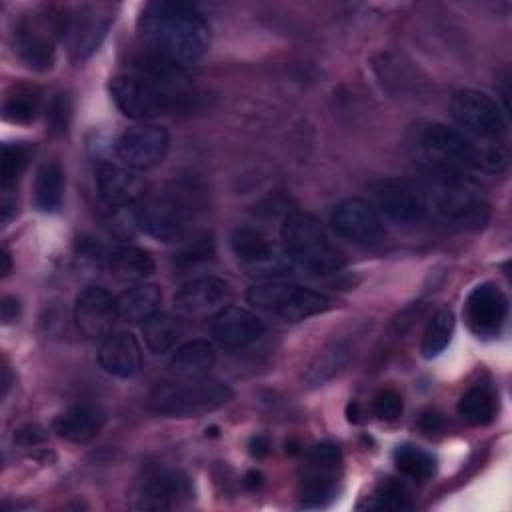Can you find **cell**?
Instances as JSON below:
<instances>
[{"label":"cell","instance_id":"1","mask_svg":"<svg viewBox=\"0 0 512 512\" xmlns=\"http://www.w3.org/2000/svg\"><path fill=\"white\" fill-rule=\"evenodd\" d=\"M110 94L122 114L156 118L186 108L194 90L180 64L150 52L112 78Z\"/></svg>","mask_w":512,"mask_h":512},{"label":"cell","instance_id":"2","mask_svg":"<svg viewBox=\"0 0 512 512\" xmlns=\"http://www.w3.org/2000/svg\"><path fill=\"white\" fill-rule=\"evenodd\" d=\"M138 30L154 54L180 66L204 56L210 30L204 14L186 2H150L138 18Z\"/></svg>","mask_w":512,"mask_h":512},{"label":"cell","instance_id":"3","mask_svg":"<svg viewBox=\"0 0 512 512\" xmlns=\"http://www.w3.org/2000/svg\"><path fill=\"white\" fill-rule=\"evenodd\" d=\"M428 216L456 230H478L490 218L486 190L464 170L430 164L420 182Z\"/></svg>","mask_w":512,"mask_h":512},{"label":"cell","instance_id":"4","mask_svg":"<svg viewBox=\"0 0 512 512\" xmlns=\"http://www.w3.org/2000/svg\"><path fill=\"white\" fill-rule=\"evenodd\" d=\"M422 150L434 166L448 168H480L500 172L506 166V152L498 144H478L458 128L432 122L422 130Z\"/></svg>","mask_w":512,"mask_h":512},{"label":"cell","instance_id":"5","mask_svg":"<svg viewBox=\"0 0 512 512\" xmlns=\"http://www.w3.org/2000/svg\"><path fill=\"white\" fill-rule=\"evenodd\" d=\"M280 238L288 260L312 274H330L344 264V258L332 244L324 224L312 214H288L282 224Z\"/></svg>","mask_w":512,"mask_h":512},{"label":"cell","instance_id":"6","mask_svg":"<svg viewBox=\"0 0 512 512\" xmlns=\"http://www.w3.org/2000/svg\"><path fill=\"white\" fill-rule=\"evenodd\" d=\"M232 398L228 384L200 378H180L162 382L148 394V408L158 416L168 418H194L218 410Z\"/></svg>","mask_w":512,"mask_h":512},{"label":"cell","instance_id":"7","mask_svg":"<svg viewBox=\"0 0 512 512\" xmlns=\"http://www.w3.org/2000/svg\"><path fill=\"white\" fill-rule=\"evenodd\" d=\"M248 304L274 314L288 322L306 320L310 316L322 314L332 306L330 296L310 286H300L292 282H260L248 288Z\"/></svg>","mask_w":512,"mask_h":512},{"label":"cell","instance_id":"8","mask_svg":"<svg viewBox=\"0 0 512 512\" xmlns=\"http://www.w3.org/2000/svg\"><path fill=\"white\" fill-rule=\"evenodd\" d=\"M450 114L464 134L474 136L484 144H498L508 132L500 106L488 94L474 88L458 90L452 96Z\"/></svg>","mask_w":512,"mask_h":512},{"label":"cell","instance_id":"9","mask_svg":"<svg viewBox=\"0 0 512 512\" xmlns=\"http://www.w3.org/2000/svg\"><path fill=\"white\" fill-rule=\"evenodd\" d=\"M188 216V202L176 190L150 194L140 202V208L136 210L138 226L148 236L162 242L182 240L188 228Z\"/></svg>","mask_w":512,"mask_h":512},{"label":"cell","instance_id":"10","mask_svg":"<svg viewBox=\"0 0 512 512\" xmlns=\"http://www.w3.org/2000/svg\"><path fill=\"white\" fill-rule=\"evenodd\" d=\"M230 246L236 260L254 276H276L290 268V260L276 244L258 228L238 226L232 230Z\"/></svg>","mask_w":512,"mask_h":512},{"label":"cell","instance_id":"11","mask_svg":"<svg viewBox=\"0 0 512 512\" xmlns=\"http://www.w3.org/2000/svg\"><path fill=\"white\" fill-rule=\"evenodd\" d=\"M78 250L84 258L122 280H144L156 268L154 258L144 248L132 244H100L94 240H82Z\"/></svg>","mask_w":512,"mask_h":512},{"label":"cell","instance_id":"12","mask_svg":"<svg viewBox=\"0 0 512 512\" xmlns=\"http://www.w3.org/2000/svg\"><path fill=\"white\" fill-rule=\"evenodd\" d=\"M170 148L166 128L158 124H138L120 134L116 140V156L132 170H150L158 166Z\"/></svg>","mask_w":512,"mask_h":512},{"label":"cell","instance_id":"13","mask_svg":"<svg viewBox=\"0 0 512 512\" xmlns=\"http://www.w3.org/2000/svg\"><path fill=\"white\" fill-rule=\"evenodd\" d=\"M330 224L340 238L360 246H374L386 234L378 210L362 198H346L336 204L330 214Z\"/></svg>","mask_w":512,"mask_h":512},{"label":"cell","instance_id":"14","mask_svg":"<svg viewBox=\"0 0 512 512\" xmlns=\"http://www.w3.org/2000/svg\"><path fill=\"white\" fill-rule=\"evenodd\" d=\"M380 212L398 224H416L428 216L420 182L408 178H386L374 188Z\"/></svg>","mask_w":512,"mask_h":512},{"label":"cell","instance_id":"15","mask_svg":"<svg viewBox=\"0 0 512 512\" xmlns=\"http://www.w3.org/2000/svg\"><path fill=\"white\" fill-rule=\"evenodd\" d=\"M232 284L218 276H198L184 282L174 294V306L180 314L192 318L216 316L232 304Z\"/></svg>","mask_w":512,"mask_h":512},{"label":"cell","instance_id":"16","mask_svg":"<svg viewBox=\"0 0 512 512\" xmlns=\"http://www.w3.org/2000/svg\"><path fill=\"white\" fill-rule=\"evenodd\" d=\"M108 26L110 8L106 4H84L74 14L64 16L62 36L68 38L72 58H88L104 40Z\"/></svg>","mask_w":512,"mask_h":512},{"label":"cell","instance_id":"17","mask_svg":"<svg viewBox=\"0 0 512 512\" xmlns=\"http://www.w3.org/2000/svg\"><path fill=\"white\" fill-rule=\"evenodd\" d=\"M190 496V484L178 470H154L134 488L128 506L132 510H170L174 502Z\"/></svg>","mask_w":512,"mask_h":512},{"label":"cell","instance_id":"18","mask_svg":"<svg viewBox=\"0 0 512 512\" xmlns=\"http://www.w3.org/2000/svg\"><path fill=\"white\" fill-rule=\"evenodd\" d=\"M508 298L492 282H482L464 302V320L478 336H494L506 322Z\"/></svg>","mask_w":512,"mask_h":512},{"label":"cell","instance_id":"19","mask_svg":"<svg viewBox=\"0 0 512 512\" xmlns=\"http://www.w3.org/2000/svg\"><path fill=\"white\" fill-rule=\"evenodd\" d=\"M118 320V302L112 292L102 286L84 288L74 304L76 328L86 338H106Z\"/></svg>","mask_w":512,"mask_h":512},{"label":"cell","instance_id":"20","mask_svg":"<svg viewBox=\"0 0 512 512\" xmlns=\"http://www.w3.org/2000/svg\"><path fill=\"white\" fill-rule=\"evenodd\" d=\"M210 330L220 348L242 350L256 342L264 334L266 326L252 310L230 304L212 316Z\"/></svg>","mask_w":512,"mask_h":512},{"label":"cell","instance_id":"21","mask_svg":"<svg viewBox=\"0 0 512 512\" xmlns=\"http://www.w3.org/2000/svg\"><path fill=\"white\" fill-rule=\"evenodd\" d=\"M102 370L114 378H134L142 368V348L132 332H110L98 348Z\"/></svg>","mask_w":512,"mask_h":512},{"label":"cell","instance_id":"22","mask_svg":"<svg viewBox=\"0 0 512 512\" xmlns=\"http://www.w3.org/2000/svg\"><path fill=\"white\" fill-rule=\"evenodd\" d=\"M96 186L110 208H128L144 196L142 180L132 170L110 162L96 166Z\"/></svg>","mask_w":512,"mask_h":512},{"label":"cell","instance_id":"23","mask_svg":"<svg viewBox=\"0 0 512 512\" xmlns=\"http://www.w3.org/2000/svg\"><path fill=\"white\" fill-rule=\"evenodd\" d=\"M106 424V414L94 404H74L54 418V432L74 444H84L96 438Z\"/></svg>","mask_w":512,"mask_h":512},{"label":"cell","instance_id":"24","mask_svg":"<svg viewBox=\"0 0 512 512\" xmlns=\"http://www.w3.org/2000/svg\"><path fill=\"white\" fill-rule=\"evenodd\" d=\"M16 52L20 56V60L36 70V72H46L54 66V40L52 34L46 32L44 26H38L34 20L32 22H24L18 30H16V40H14Z\"/></svg>","mask_w":512,"mask_h":512},{"label":"cell","instance_id":"25","mask_svg":"<svg viewBox=\"0 0 512 512\" xmlns=\"http://www.w3.org/2000/svg\"><path fill=\"white\" fill-rule=\"evenodd\" d=\"M116 302L120 320L130 324H144L150 316L160 312L162 292L156 284H134L116 296Z\"/></svg>","mask_w":512,"mask_h":512},{"label":"cell","instance_id":"26","mask_svg":"<svg viewBox=\"0 0 512 512\" xmlns=\"http://www.w3.org/2000/svg\"><path fill=\"white\" fill-rule=\"evenodd\" d=\"M216 362V350L208 340H190L182 344L170 358V372L178 378H200L210 372Z\"/></svg>","mask_w":512,"mask_h":512},{"label":"cell","instance_id":"27","mask_svg":"<svg viewBox=\"0 0 512 512\" xmlns=\"http://www.w3.org/2000/svg\"><path fill=\"white\" fill-rule=\"evenodd\" d=\"M350 360V344L344 340H334L328 346H324L316 358L310 362L304 382L308 388H318L326 382H330L334 376L342 372V368Z\"/></svg>","mask_w":512,"mask_h":512},{"label":"cell","instance_id":"28","mask_svg":"<svg viewBox=\"0 0 512 512\" xmlns=\"http://www.w3.org/2000/svg\"><path fill=\"white\" fill-rule=\"evenodd\" d=\"M64 196V172L60 162L46 160L36 170L34 178V206L40 212H56Z\"/></svg>","mask_w":512,"mask_h":512},{"label":"cell","instance_id":"29","mask_svg":"<svg viewBox=\"0 0 512 512\" xmlns=\"http://www.w3.org/2000/svg\"><path fill=\"white\" fill-rule=\"evenodd\" d=\"M144 344L152 354L168 352L182 336V324L176 316L156 312L142 324Z\"/></svg>","mask_w":512,"mask_h":512},{"label":"cell","instance_id":"30","mask_svg":"<svg viewBox=\"0 0 512 512\" xmlns=\"http://www.w3.org/2000/svg\"><path fill=\"white\" fill-rule=\"evenodd\" d=\"M454 334V314L448 308H440L432 314L422 336V356L436 358L446 350Z\"/></svg>","mask_w":512,"mask_h":512},{"label":"cell","instance_id":"31","mask_svg":"<svg viewBox=\"0 0 512 512\" xmlns=\"http://www.w3.org/2000/svg\"><path fill=\"white\" fill-rule=\"evenodd\" d=\"M394 464H396V468L404 476H408V478H412L416 482L428 480L434 474V470H436L434 456L430 452L414 446V444H400V446H396V450H394Z\"/></svg>","mask_w":512,"mask_h":512},{"label":"cell","instance_id":"32","mask_svg":"<svg viewBox=\"0 0 512 512\" xmlns=\"http://www.w3.org/2000/svg\"><path fill=\"white\" fill-rule=\"evenodd\" d=\"M494 398L484 386H472L458 402V414L472 426H486L494 418Z\"/></svg>","mask_w":512,"mask_h":512},{"label":"cell","instance_id":"33","mask_svg":"<svg viewBox=\"0 0 512 512\" xmlns=\"http://www.w3.org/2000/svg\"><path fill=\"white\" fill-rule=\"evenodd\" d=\"M334 498V480L330 470L308 468L300 486V500L306 508H322Z\"/></svg>","mask_w":512,"mask_h":512},{"label":"cell","instance_id":"34","mask_svg":"<svg viewBox=\"0 0 512 512\" xmlns=\"http://www.w3.org/2000/svg\"><path fill=\"white\" fill-rule=\"evenodd\" d=\"M40 108V94L32 88H16L6 96L2 112L12 124H30Z\"/></svg>","mask_w":512,"mask_h":512},{"label":"cell","instance_id":"35","mask_svg":"<svg viewBox=\"0 0 512 512\" xmlns=\"http://www.w3.org/2000/svg\"><path fill=\"white\" fill-rule=\"evenodd\" d=\"M32 148L24 142H6L2 146V188H14L20 174L26 170Z\"/></svg>","mask_w":512,"mask_h":512},{"label":"cell","instance_id":"36","mask_svg":"<svg viewBox=\"0 0 512 512\" xmlns=\"http://www.w3.org/2000/svg\"><path fill=\"white\" fill-rule=\"evenodd\" d=\"M72 120V98L68 92H56L46 110V126L52 136H64Z\"/></svg>","mask_w":512,"mask_h":512},{"label":"cell","instance_id":"37","mask_svg":"<svg viewBox=\"0 0 512 512\" xmlns=\"http://www.w3.org/2000/svg\"><path fill=\"white\" fill-rule=\"evenodd\" d=\"M372 506L378 510H410L412 502L402 484L394 480H386L376 488Z\"/></svg>","mask_w":512,"mask_h":512},{"label":"cell","instance_id":"38","mask_svg":"<svg viewBox=\"0 0 512 512\" xmlns=\"http://www.w3.org/2000/svg\"><path fill=\"white\" fill-rule=\"evenodd\" d=\"M214 254V242L212 238L202 232V234H194L176 254V262L182 266H194L198 262H206L208 258H212Z\"/></svg>","mask_w":512,"mask_h":512},{"label":"cell","instance_id":"39","mask_svg":"<svg viewBox=\"0 0 512 512\" xmlns=\"http://www.w3.org/2000/svg\"><path fill=\"white\" fill-rule=\"evenodd\" d=\"M306 462H308V468L334 472L342 462L340 446L336 442H330V440L318 442V444L310 446V450L306 454Z\"/></svg>","mask_w":512,"mask_h":512},{"label":"cell","instance_id":"40","mask_svg":"<svg viewBox=\"0 0 512 512\" xmlns=\"http://www.w3.org/2000/svg\"><path fill=\"white\" fill-rule=\"evenodd\" d=\"M374 414L384 422H394L402 414V396L394 388H382L374 396Z\"/></svg>","mask_w":512,"mask_h":512},{"label":"cell","instance_id":"41","mask_svg":"<svg viewBox=\"0 0 512 512\" xmlns=\"http://www.w3.org/2000/svg\"><path fill=\"white\" fill-rule=\"evenodd\" d=\"M44 438H46V432H44V428H40L38 424H26V426H22L20 430H16V434H14V440H18L20 444H26V446L38 444V442H42Z\"/></svg>","mask_w":512,"mask_h":512},{"label":"cell","instance_id":"42","mask_svg":"<svg viewBox=\"0 0 512 512\" xmlns=\"http://www.w3.org/2000/svg\"><path fill=\"white\" fill-rule=\"evenodd\" d=\"M0 212H2V224H8L14 218V214H16V194H14V188H2Z\"/></svg>","mask_w":512,"mask_h":512},{"label":"cell","instance_id":"43","mask_svg":"<svg viewBox=\"0 0 512 512\" xmlns=\"http://www.w3.org/2000/svg\"><path fill=\"white\" fill-rule=\"evenodd\" d=\"M0 314H2V322L10 324L20 316V302L14 296H4L2 304H0Z\"/></svg>","mask_w":512,"mask_h":512},{"label":"cell","instance_id":"44","mask_svg":"<svg viewBox=\"0 0 512 512\" xmlns=\"http://www.w3.org/2000/svg\"><path fill=\"white\" fill-rule=\"evenodd\" d=\"M268 450H270V442H268V438H266L264 434H256V436L250 438V442H248V452H250L254 458H264V456L268 454Z\"/></svg>","mask_w":512,"mask_h":512},{"label":"cell","instance_id":"45","mask_svg":"<svg viewBox=\"0 0 512 512\" xmlns=\"http://www.w3.org/2000/svg\"><path fill=\"white\" fill-rule=\"evenodd\" d=\"M442 426V418L434 412H426L422 418H420V428L424 434H432V432H438Z\"/></svg>","mask_w":512,"mask_h":512},{"label":"cell","instance_id":"46","mask_svg":"<svg viewBox=\"0 0 512 512\" xmlns=\"http://www.w3.org/2000/svg\"><path fill=\"white\" fill-rule=\"evenodd\" d=\"M262 484V474L260 472H248V476H246V486L248 488H258Z\"/></svg>","mask_w":512,"mask_h":512},{"label":"cell","instance_id":"47","mask_svg":"<svg viewBox=\"0 0 512 512\" xmlns=\"http://www.w3.org/2000/svg\"><path fill=\"white\" fill-rule=\"evenodd\" d=\"M10 382H12L10 368L4 364V366H2V396H6V392H8V388H10Z\"/></svg>","mask_w":512,"mask_h":512},{"label":"cell","instance_id":"48","mask_svg":"<svg viewBox=\"0 0 512 512\" xmlns=\"http://www.w3.org/2000/svg\"><path fill=\"white\" fill-rule=\"evenodd\" d=\"M2 276H8L10 270H12V262H10V254L8 250H2Z\"/></svg>","mask_w":512,"mask_h":512}]
</instances>
